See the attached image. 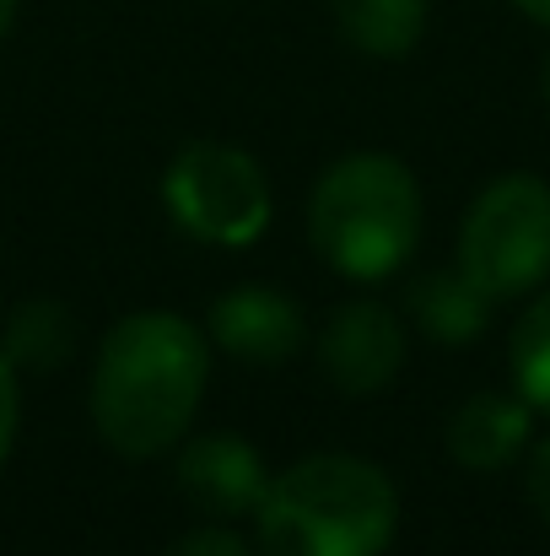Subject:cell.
<instances>
[{"label": "cell", "mask_w": 550, "mask_h": 556, "mask_svg": "<svg viewBox=\"0 0 550 556\" xmlns=\"http://www.w3.org/2000/svg\"><path fill=\"white\" fill-rule=\"evenodd\" d=\"M308 232L324 265L351 281H378L399 270L421 238V189L388 152L341 157L314 189Z\"/></svg>", "instance_id": "cell-3"}, {"label": "cell", "mask_w": 550, "mask_h": 556, "mask_svg": "<svg viewBox=\"0 0 550 556\" xmlns=\"http://www.w3.org/2000/svg\"><path fill=\"white\" fill-rule=\"evenodd\" d=\"M71 341H76V325L60 303H22L11 314V330H5V357L11 368H60L71 357Z\"/></svg>", "instance_id": "cell-12"}, {"label": "cell", "mask_w": 550, "mask_h": 556, "mask_svg": "<svg viewBox=\"0 0 550 556\" xmlns=\"http://www.w3.org/2000/svg\"><path fill=\"white\" fill-rule=\"evenodd\" d=\"M163 200L189 238L243 249L270 222V185L243 147L194 141L183 147L163 179Z\"/></svg>", "instance_id": "cell-5"}, {"label": "cell", "mask_w": 550, "mask_h": 556, "mask_svg": "<svg viewBox=\"0 0 550 556\" xmlns=\"http://www.w3.org/2000/svg\"><path fill=\"white\" fill-rule=\"evenodd\" d=\"M508 357H513L519 394H524L535 410H550V292H540V298L524 308Z\"/></svg>", "instance_id": "cell-13"}, {"label": "cell", "mask_w": 550, "mask_h": 556, "mask_svg": "<svg viewBox=\"0 0 550 556\" xmlns=\"http://www.w3.org/2000/svg\"><path fill=\"white\" fill-rule=\"evenodd\" d=\"M319 363L335 389L378 394L394 383V372L405 363V330L383 303H346L319 336Z\"/></svg>", "instance_id": "cell-6"}, {"label": "cell", "mask_w": 550, "mask_h": 556, "mask_svg": "<svg viewBox=\"0 0 550 556\" xmlns=\"http://www.w3.org/2000/svg\"><path fill=\"white\" fill-rule=\"evenodd\" d=\"M168 556H254L232 530H216V525H205V530H194V535H183L179 546Z\"/></svg>", "instance_id": "cell-14"}, {"label": "cell", "mask_w": 550, "mask_h": 556, "mask_svg": "<svg viewBox=\"0 0 550 556\" xmlns=\"http://www.w3.org/2000/svg\"><path fill=\"white\" fill-rule=\"evenodd\" d=\"M11 22H16V0H0V38L11 33Z\"/></svg>", "instance_id": "cell-18"}, {"label": "cell", "mask_w": 550, "mask_h": 556, "mask_svg": "<svg viewBox=\"0 0 550 556\" xmlns=\"http://www.w3.org/2000/svg\"><path fill=\"white\" fill-rule=\"evenodd\" d=\"M254 525L265 556H383L399 530V492L372 459L314 454L270 476Z\"/></svg>", "instance_id": "cell-2"}, {"label": "cell", "mask_w": 550, "mask_h": 556, "mask_svg": "<svg viewBox=\"0 0 550 556\" xmlns=\"http://www.w3.org/2000/svg\"><path fill=\"white\" fill-rule=\"evenodd\" d=\"M210 372V341L183 314L119 319L92 368V421L103 443L125 459H152L174 448L200 410Z\"/></svg>", "instance_id": "cell-1"}, {"label": "cell", "mask_w": 550, "mask_h": 556, "mask_svg": "<svg viewBox=\"0 0 550 556\" xmlns=\"http://www.w3.org/2000/svg\"><path fill=\"white\" fill-rule=\"evenodd\" d=\"M513 5H519L524 16H535L540 27H550V0H513Z\"/></svg>", "instance_id": "cell-17"}, {"label": "cell", "mask_w": 550, "mask_h": 556, "mask_svg": "<svg viewBox=\"0 0 550 556\" xmlns=\"http://www.w3.org/2000/svg\"><path fill=\"white\" fill-rule=\"evenodd\" d=\"M210 336L243 363H286L303 346V314L276 287H232L210 303Z\"/></svg>", "instance_id": "cell-8"}, {"label": "cell", "mask_w": 550, "mask_h": 556, "mask_svg": "<svg viewBox=\"0 0 550 556\" xmlns=\"http://www.w3.org/2000/svg\"><path fill=\"white\" fill-rule=\"evenodd\" d=\"M529 400L519 394H475L448 421V454L464 470H502L529 448Z\"/></svg>", "instance_id": "cell-9"}, {"label": "cell", "mask_w": 550, "mask_h": 556, "mask_svg": "<svg viewBox=\"0 0 550 556\" xmlns=\"http://www.w3.org/2000/svg\"><path fill=\"white\" fill-rule=\"evenodd\" d=\"M529 503H535V514L550 525V438L529 454Z\"/></svg>", "instance_id": "cell-16"}, {"label": "cell", "mask_w": 550, "mask_h": 556, "mask_svg": "<svg viewBox=\"0 0 550 556\" xmlns=\"http://www.w3.org/2000/svg\"><path fill=\"white\" fill-rule=\"evenodd\" d=\"M16 410H22V394H16V368H11V357H0V459L11 454V438H16Z\"/></svg>", "instance_id": "cell-15"}, {"label": "cell", "mask_w": 550, "mask_h": 556, "mask_svg": "<svg viewBox=\"0 0 550 556\" xmlns=\"http://www.w3.org/2000/svg\"><path fill=\"white\" fill-rule=\"evenodd\" d=\"M179 486L183 497L210 514V519H238V514H254L270 476H265V459L248 438L238 432H205L194 438L179 454Z\"/></svg>", "instance_id": "cell-7"}, {"label": "cell", "mask_w": 550, "mask_h": 556, "mask_svg": "<svg viewBox=\"0 0 550 556\" xmlns=\"http://www.w3.org/2000/svg\"><path fill=\"white\" fill-rule=\"evenodd\" d=\"M546 103H550V60H546Z\"/></svg>", "instance_id": "cell-19"}, {"label": "cell", "mask_w": 550, "mask_h": 556, "mask_svg": "<svg viewBox=\"0 0 550 556\" xmlns=\"http://www.w3.org/2000/svg\"><path fill=\"white\" fill-rule=\"evenodd\" d=\"M410 314L437 346H470L491 325V298L464 270H426L410 287Z\"/></svg>", "instance_id": "cell-10"}, {"label": "cell", "mask_w": 550, "mask_h": 556, "mask_svg": "<svg viewBox=\"0 0 550 556\" xmlns=\"http://www.w3.org/2000/svg\"><path fill=\"white\" fill-rule=\"evenodd\" d=\"M459 270L491 298H524L550 276V185L508 174L475 194L459 227Z\"/></svg>", "instance_id": "cell-4"}, {"label": "cell", "mask_w": 550, "mask_h": 556, "mask_svg": "<svg viewBox=\"0 0 550 556\" xmlns=\"http://www.w3.org/2000/svg\"><path fill=\"white\" fill-rule=\"evenodd\" d=\"M346 43L378 60H399L426 33V0H330Z\"/></svg>", "instance_id": "cell-11"}]
</instances>
